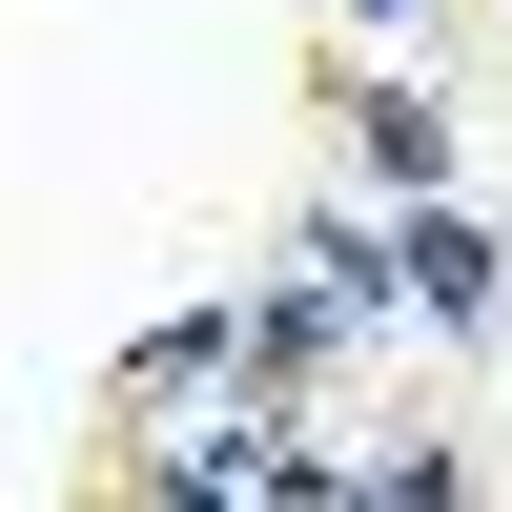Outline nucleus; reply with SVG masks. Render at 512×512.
<instances>
[{"label":"nucleus","instance_id":"nucleus-2","mask_svg":"<svg viewBox=\"0 0 512 512\" xmlns=\"http://www.w3.org/2000/svg\"><path fill=\"white\" fill-rule=\"evenodd\" d=\"M164 492H308V451L226 410V431H185V451H164Z\"/></svg>","mask_w":512,"mask_h":512},{"label":"nucleus","instance_id":"nucleus-1","mask_svg":"<svg viewBox=\"0 0 512 512\" xmlns=\"http://www.w3.org/2000/svg\"><path fill=\"white\" fill-rule=\"evenodd\" d=\"M390 287H410L431 328H492V226H451V205L410 185V246H390Z\"/></svg>","mask_w":512,"mask_h":512},{"label":"nucleus","instance_id":"nucleus-3","mask_svg":"<svg viewBox=\"0 0 512 512\" xmlns=\"http://www.w3.org/2000/svg\"><path fill=\"white\" fill-rule=\"evenodd\" d=\"M349 123H369V164H390V185H451V103H431V82H369Z\"/></svg>","mask_w":512,"mask_h":512},{"label":"nucleus","instance_id":"nucleus-4","mask_svg":"<svg viewBox=\"0 0 512 512\" xmlns=\"http://www.w3.org/2000/svg\"><path fill=\"white\" fill-rule=\"evenodd\" d=\"M349 21H431V0H349Z\"/></svg>","mask_w":512,"mask_h":512}]
</instances>
